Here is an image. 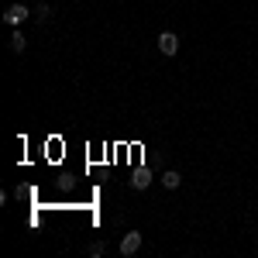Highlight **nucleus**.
<instances>
[{
  "mask_svg": "<svg viewBox=\"0 0 258 258\" xmlns=\"http://www.w3.org/2000/svg\"><path fill=\"white\" fill-rule=\"evenodd\" d=\"M48 18H52V7H48V4H38V7H35V21H41V24H45Z\"/></svg>",
  "mask_w": 258,
  "mask_h": 258,
  "instance_id": "6e6552de",
  "label": "nucleus"
},
{
  "mask_svg": "<svg viewBox=\"0 0 258 258\" xmlns=\"http://www.w3.org/2000/svg\"><path fill=\"white\" fill-rule=\"evenodd\" d=\"M24 48H28V38H24V35H21V28H14V35H11V52H24Z\"/></svg>",
  "mask_w": 258,
  "mask_h": 258,
  "instance_id": "0eeeda50",
  "label": "nucleus"
},
{
  "mask_svg": "<svg viewBox=\"0 0 258 258\" xmlns=\"http://www.w3.org/2000/svg\"><path fill=\"white\" fill-rule=\"evenodd\" d=\"M141 231H127V234H124V238H120V255L124 258H131V255H138L141 251Z\"/></svg>",
  "mask_w": 258,
  "mask_h": 258,
  "instance_id": "f03ea898",
  "label": "nucleus"
},
{
  "mask_svg": "<svg viewBox=\"0 0 258 258\" xmlns=\"http://www.w3.org/2000/svg\"><path fill=\"white\" fill-rule=\"evenodd\" d=\"M162 186H165V189H179V186H182V172L165 169V172H162Z\"/></svg>",
  "mask_w": 258,
  "mask_h": 258,
  "instance_id": "39448f33",
  "label": "nucleus"
},
{
  "mask_svg": "<svg viewBox=\"0 0 258 258\" xmlns=\"http://www.w3.org/2000/svg\"><path fill=\"white\" fill-rule=\"evenodd\" d=\"M159 52L162 55H176L179 52V35L176 31H162L159 35Z\"/></svg>",
  "mask_w": 258,
  "mask_h": 258,
  "instance_id": "7ed1b4c3",
  "label": "nucleus"
},
{
  "mask_svg": "<svg viewBox=\"0 0 258 258\" xmlns=\"http://www.w3.org/2000/svg\"><path fill=\"white\" fill-rule=\"evenodd\" d=\"M28 18H35V11L24 7V4H7V7H4V21H7L11 28H21Z\"/></svg>",
  "mask_w": 258,
  "mask_h": 258,
  "instance_id": "f257e3e1",
  "label": "nucleus"
},
{
  "mask_svg": "<svg viewBox=\"0 0 258 258\" xmlns=\"http://www.w3.org/2000/svg\"><path fill=\"white\" fill-rule=\"evenodd\" d=\"M86 251H90V255H93V258L107 255V241H93V244H90V248H86Z\"/></svg>",
  "mask_w": 258,
  "mask_h": 258,
  "instance_id": "1a4fd4ad",
  "label": "nucleus"
},
{
  "mask_svg": "<svg viewBox=\"0 0 258 258\" xmlns=\"http://www.w3.org/2000/svg\"><path fill=\"white\" fill-rule=\"evenodd\" d=\"M152 169H145V165H141V169H135V172H131V186H135V189H148V186H152Z\"/></svg>",
  "mask_w": 258,
  "mask_h": 258,
  "instance_id": "20e7f679",
  "label": "nucleus"
},
{
  "mask_svg": "<svg viewBox=\"0 0 258 258\" xmlns=\"http://www.w3.org/2000/svg\"><path fill=\"white\" fill-rule=\"evenodd\" d=\"M55 186H59L62 193H73V189H76V176H73V172H62V176L55 179Z\"/></svg>",
  "mask_w": 258,
  "mask_h": 258,
  "instance_id": "423d86ee",
  "label": "nucleus"
}]
</instances>
